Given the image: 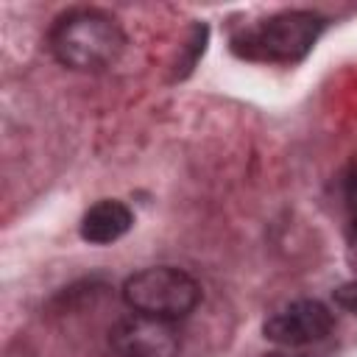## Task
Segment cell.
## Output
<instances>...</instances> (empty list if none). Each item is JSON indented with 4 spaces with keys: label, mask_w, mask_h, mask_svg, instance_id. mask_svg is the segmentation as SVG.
Here are the masks:
<instances>
[{
    "label": "cell",
    "mask_w": 357,
    "mask_h": 357,
    "mask_svg": "<svg viewBox=\"0 0 357 357\" xmlns=\"http://www.w3.org/2000/svg\"><path fill=\"white\" fill-rule=\"evenodd\" d=\"M123 301L134 312L162 321H178L198 307L201 284L181 268H142L123 282Z\"/></svg>",
    "instance_id": "obj_2"
},
{
    "label": "cell",
    "mask_w": 357,
    "mask_h": 357,
    "mask_svg": "<svg viewBox=\"0 0 357 357\" xmlns=\"http://www.w3.org/2000/svg\"><path fill=\"white\" fill-rule=\"evenodd\" d=\"M324 31V17L315 11L293 8L279 11L262 20L254 31L234 36V53L245 59H265V61H298L310 53L315 39Z\"/></svg>",
    "instance_id": "obj_3"
},
{
    "label": "cell",
    "mask_w": 357,
    "mask_h": 357,
    "mask_svg": "<svg viewBox=\"0 0 357 357\" xmlns=\"http://www.w3.org/2000/svg\"><path fill=\"white\" fill-rule=\"evenodd\" d=\"M343 190H346V195H349V201H357V159L346 167V173H343Z\"/></svg>",
    "instance_id": "obj_8"
},
{
    "label": "cell",
    "mask_w": 357,
    "mask_h": 357,
    "mask_svg": "<svg viewBox=\"0 0 357 357\" xmlns=\"http://www.w3.org/2000/svg\"><path fill=\"white\" fill-rule=\"evenodd\" d=\"M134 223V215L131 209L123 204V201H114V198H106V201H98L92 204L84 218H81V237L92 245H109L114 240H120Z\"/></svg>",
    "instance_id": "obj_6"
},
{
    "label": "cell",
    "mask_w": 357,
    "mask_h": 357,
    "mask_svg": "<svg viewBox=\"0 0 357 357\" xmlns=\"http://www.w3.org/2000/svg\"><path fill=\"white\" fill-rule=\"evenodd\" d=\"M332 296H335V304H337V307H343L346 312L357 315V282H346V284L335 287Z\"/></svg>",
    "instance_id": "obj_7"
},
{
    "label": "cell",
    "mask_w": 357,
    "mask_h": 357,
    "mask_svg": "<svg viewBox=\"0 0 357 357\" xmlns=\"http://www.w3.org/2000/svg\"><path fill=\"white\" fill-rule=\"evenodd\" d=\"M351 231L357 234V215H354V220H351Z\"/></svg>",
    "instance_id": "obj_9"
},
{
    "label": "cell",
    "mask_w": 357,
    "mask_h": 357,
    "mask_svg": "<svg viewBox=\"0 0 357 357\" xmlns=\"http://www.w3.org/2000/svg\"><path fill=\"white\" fill-rule=\"evenodd\" d=\"M335 326V315L318 298H298L262 324V335L279 346H307L324 340Z\"/></svg>",
    "instance_id": "obj_5"
},
{
    "label": "cell",
    "mask_w": 357,
    "mask_h": 357,
    "mask_svg": "<svg viewBox=\"0 0 357 357\" xmlns=\"http://www.w3.org/2000/svg\"><path fill=\"white\" fill-rule=\"evenodd\" d=\"M109 346L117 357H176L181 340L173 321L131 312L109 329Z\"/></svg>",
    "instance_id": "obj_4"
},
{
    "label": "cell",
    "mask_w": 357,
    "mask_h": 357,
    "mask_svg": "<svg viewBox=\"0 0 357 357\" xmlns=\"http://www.w3.org/2000/svg\"><path fill=\"white\" fill-rule=\"evenodd\" d=\"M47 45L59 64L81 73H98L120 59L126 33L120 22L100 8H73L53 22Z\"/></svg>",
    "instance_id": "obj_1"
}]
</instances>
